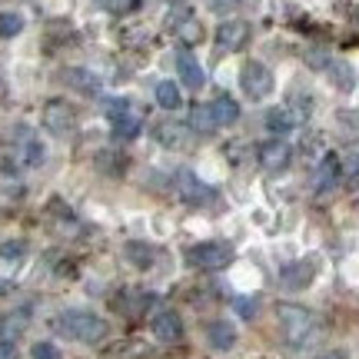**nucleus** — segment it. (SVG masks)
<instances>
[{"mask_svg":"<svg viewBox=\"0 0 359 359\" xmlns=\"http://www.w3.org/2000/svg\"><path fill=\"white\" fill-rule=\"evenodd\" d=\"M53 330L67 339H77V343H100L107 339L110 326L97 316V313H87V309H67L53 320Z\"/></svg>","mask_w":359,"mask_h":359,"instance_id":"nucleus-1","label":"nucleus"},{"mask_svg":"<svg viewBox=\"0 0 359 359\" xmlns=\"http://www.w3.org/2000/svg\"><path fill=\"white\" fill-rule=\"evenodd\" d=\"M276 320H280V330L290 346H306L309 339H313V333H316V316H313L306 306L280 303V306H276Z\"/></svg>","mask_w":359,"mask_h":359,"instance_id":"nucleus-2","label":"nucleus"},{"mask_svg":"<svg viewBox=\"0 0 359 359\" xmlns=\"http://www.w3.org/2000/svg\"><path fill=\"white\" fill-rule=\"evenodd\" d=\"M187 259H190V266L196 269H226L233 263V246L230 243H219V240H210V243H196L187 253Z\"/></svg>","mask_w":359,"mask_h":359,"instance_id":"nucleus-3","label":"nucleus"},{"mask_svg":"<svg viewBox=\"0 0 359 359\" xmlns=\"http://www.w3.org/2000/svg\"><path fill=\"white\" fill-rule=\"evenodd\" d=\"M240 87H243V93L250 100L269 97V93H273V74H269V67H263L259 60L243 64V70H240Z\"/></svg>","mask_w":359,"mask_h":359,"instance_id":"nucleus-4","label":"nucleus"},{"mask_svg":"<svg viewBox=\"0 0 359 359\" xmlns=\"http://www.w3.org/2000/svg\"><path fill=\"white\" fill-rule=\"evenodd\" d=\"M74 123H77V110H74L67 100H50L43 107V127H47V133L64 137V133H70Z\"/></svg>","mask_w":359,"mask_h":359,"instance_id":"nucleus-5","label":"nucleus"},{"mask_svg":"<svg viewBox=\"0 0 359 359\" xmlns=\"http://www.w3.org/2000/svg\"><path fill=\"white\" fill-rule=\"evenodd\" d=\"M257 156H259V167L269 170V173H280V170L290 167V160H293V150H290V143L286 140H266L257 147Z\"/></svg>","mask_w":359,"mask_h":359,"instance_id":"nucleus-6","label":"nucleus"},{"mask_svg":"<svg viewBox=\"0 0 359 359\" xmlns=\"http://www.w3.org/2000/svg\"><path fill=\"white\" fill-rule=\"evenodd\" d=\"M173 190H177V196L183 200V203H190V206H200V203H206V200L213 196V190H210L206 183H200L193 173H177Z\"/></svg>","mask_w":359,"mask_h":359,"instance_id":"nucleus-7","label":"nucleus"},{"mask_svg":"<svg viewBox=\"0 0 359 359\" xmlns=\"http://www.w3.org/2000/svg\"><path fill=\"white\" fill-rule=\"evenodd\" d=\"M313 280H316V259H296L280 273V283L286 290H306Z\"/></svg>","mask_w":359,"mask_h":359,"instance_id":"nucleus-8","label":"nucleus"},{"mask_svg":"<svg viewBox=\"0 0 359 359\" xmlns=\"http://www.w3.org/2000/svg\"><path fill=\"white\" fill-rule=\"evenodd\" d=\"M250 40V27L246 20H223L217 27V47L219 50H240Z\"/></svg>","mask_w":359,"mask_h":359,"instance_id":"nucleus-9","label":"nucleus"},{"mask_svg":"<svg viewBox=\"0 0 359 359\" xmlns=\"http://www.w3.org/2000/svg\"><path fill=\"white\" fill-rule=\"evenodd\" d=\"M154 137L163 143V147H190V140H193L190 127L173 123V120H160V123H154Z\"/></svg>","mask_w":359,"mask_h":359,"instance_id":"nucleus-10","label":"nucleus"},{"mask_svg":"<svg viewBox=\"0 0 359 359\" xmlns=\"http://www.w3.org/2000/svg\"><path fill=\"white\" fill-rule=\"evenodd\" d=\"M177 74H180V80H183V87H190V90H200L206 83L203 67L196 64V57H193L190 50L177 53Z\"/></svg>","mask_w":359,"mask_h":359,"instance_id":"nucleus-11","label":"nucleus"},{"mask_svg":"<svg viewBox=\"0 0 359 359\" xmlns=\"http://www.w3.org/2000/svg\"><path fill=\"white\" fill-rule=\"evenodd\" d=\"M150 326H154V336L160 343H177L183 336V323H180L177 313H156Z\"/></svg>","mask_w":359,"mask_h":359,"instance_id":"nucleus-12","label":"nucleus"},{"mask_svg":"<svg viewBox=\"0 0 359 359\" xmlns=\"http://www.w3.org/2000/svg\"><path fill=\"white\" fill-rule=\"evenodd\" d=\"M206 339H210L213 349L226 353V349L236 346V330H233V323H226V320H213L206 326Z\"/></svg>","mask_w":359,"mask_h":359,"instance_id":"nucleus-13","label":"nucleus"},{"mask_svg":"<svg viewBox=\"0 0 359 359\" xmlns=\"http://www.w3.org/2000/svg\"><path fill=\"white\" fill-rule=\"evenodd\" d=\"M210 110H213V120H217V127H233V123L240 120V103L233 100L230 93H219L217 100L210 103Z\"/></svg>","mask_w":359,"mask_h":359,"instance_id":"nucleus-14","label":"nucleus"},{"mask_svg":"<svg viewBox=\"0 0 359 359\" xmlns=\"http://www.w3.org/2000/svg\"><path fill=\"white\" fill-rule=\"evenodd\" d=\"M299 120H303V116L296 114L293 107H273L266 114V127L273 130V133H290V130L299 127Z\"/></svg>","mask_w":359,"mask_h":359,"instance_id":"nucleus-15","label":"nucleus"},{"mask_svg":"<svg viewBox=\"0 0 359 359\" xmlns=\"http://www.w3.org/2000/svg\"><path fill=\"white\" fill-rule=\"evenodd\" d=\"M64 80L67 87L80 90V93H100V80H97V74H90V70H83V67H70V70H64Z\"/></svg>","mask_w":359,"mask_h":359,"instance_id":"nucleus-16","label":"nucleus"},{"mask_svg":"<svg viewBox=\"0 0 359 359\" xmlns=\"http://www.w3.org/2000/svg\"><path fill=\"white\" fill-rule=\"evenodd\" d=\"M336 183H339V156L326 154L320 170H316V190H333Z\"/></svg>","mask_w":359,"mask_h":359,"instance_id":"nucleus-17","label":"nucleus"},{"mask_svg":"<svg viewBox=\"0 0 359 359\" xmlns=\"http://www.w3.org/2000/svg\"><path fill=\"white\" fill-rule=\"evenodd\" d=\"M127 259L133 263L137 269H147V266H154V246H147V243H127Z\"/></svg>","mask_w":359,"mask_h":359,"instance_id":"nucleus-18","label":"nucleus"},{"mask_svg":"<svg viewBox=\"0 0 359 359\" xmlns=\"http://www.w3.org/2000/svg\"><path fill=\"white\" fill-rule=\"evenodd\" d=\"M114 137L116 140H137V137H140V120L133 114L114 120Z\"/></svg>","mask_w":359,"mask_h":359,"instance_id":"nucleus-19","label":"nucleus"},{"mask_svg":"<svg viewBox=\"0 0 359 359\" xmlns=\"http://www.w3.org/2000/svg\"><path fill=\"white\" fill-rule=\"evenodd\" d=\"M156 103H160L163 110H177L180 103H183V100H180V87H177V83L163 80V83L156 87Z\"/></svg>","mask_w":359,"mask_h":359,"instance_id":"nucleus-20","label":"nucleus"},{"mask_svg":"<svg viewBox=\"0 0 359 359\" xmlns=\"http://www.w3.org/2000/svg\"><path fill=\"white\" fill-rule=\"evenodd\" d=\"M190 127H193V130H200V133H210V130H217L213 110H210V107H193V114H190Z\"/></svg>","mask_w":359,"mask_h":359,"instance_id":"nucleus-21","label":"nucleus"},{"mask_svg":"<svg viewBox=\"0 0 359 359\" xmlns=\"http://www.w3.org/2000/svg\"><path fill=\"white\" fill-rule=\"evenodd\" d=\"M24 30V17L13 11H4L0 13V37H17Z\"/></svg>","mask_w":359,"mask_h":359,"instance_id":"nucleus-22","label":"nucleus"},{"mask_svg":"<svg viewBox=\"0 0 359 359\" xmlns=\"http://www.w3.org/2000/svg\"><path fill=\"white\" fill-rule=\"evenodd\" d=\"M103 114L110 116V123H114V120H120V116H130L133 110H130V100H123V97H110V100H103Z\"/></svg>","mask_w":359,"mask_h":359,"instance_id":"nucleus-23","label":"nucleus"},{"mask_svg":"<svg viewBox=\"0 0 359 359\" xmlns=\"http://www.w3.org/2000/svg\"><path fill=\"white\" fill-rule=\"evenodd\" d=\"M100 7L107 13H114V17H127L140 7V0H100Z\"/></svg>","mask_w":359,"mask_h":359,"instance_id":"nucleus-24","label":"nucleus"},{"mask_svg":"<svg viewBox=\"0 0 359 359\" xmlns=\"http://www.w3.org/2000/svg\"><path fill=\"white\" fill-rule=\"evenodd\" d=\"M200 37H203V27L196 24V20H183L180 24V40L183 43H200Z\"/></svg>","mask_w":359,"mask_h":359,"instance_id":"nucleus-25","label":"nucleus"},{"mask_svg":"<svg viewBox=\"0 0 359 359\" xmlns=\"http://www.w3.org/2000/svg\"><path fill=\"white\" fill-rule=\"evenodd\" d=\"M24 253H27L24 240H7V243L0 246V257H4V259H20Z\"/></svg>","mask_w":359,"mask_h":359,"instance_id":"nucleus-26","label":"nucleus"},{"mask_svg":"<svg viewBox=\"0 0 359 359\" xmlns=\"http://www.w3.org/2000/svg\"><path fill=\"white\" fill-rule=\"evenodd\" d=\"M30 353H34V359H60V349L53 346V343H37Z\"/></svg>","mask_w":359,"mask_h":359,"instance_id":"nucleus-27","label":"nucleus"},{"mask_svg":"<svg viewBox=\"0 0 359 359\" xmlns=\"http://www.w3.org/2000/svg\"><path fill=\"white\" fill-rule=\"evenodd\" d=\"M24 160L30 163V167H37L40 160H43V150H40V143L27 140V147H24Z\"/></svg>","mask_w":359,"mask_h":359,"instance_id":"nucleus-28","label":"nucleus"},{"mask_svg":"<svg viewBox=\"0 0 359 359\" xmlns=\"http://www.w3.org/2000/svg\"><path fill=\"white\" fill-rule=\"evenodd\" d=\"M0 359H17V346L7 343V339H0Z\"/></svg>","mask_w":359,"mask_h":359,"instance_id":"nucleus-29","label":"nucleus"},{"mask_svg":"<svg viewBox=\"0 0 359 359\" xmlns=\"http://www.w3.org/2000/svg\"><path fill=\"white\" fill-rule=\"evenodd\" d=\"M210 7H213V11H233V7H236V0H210Z\"/></svg>","mask_w":359,"mask_h":359,"instance_id":"nucleus-30","label":"nucleus"},{"mask_svg":"<svg viewBox=\"0 0 359 359\" xmlns=\"http://www.w3.org/2000/svg\"><path fill=\"white\" fill-rule=\"evenodd\" d=\"M236 309H240V313H243L246 320H250V316H253V303H250V299H236Z\"/></svg>","mask_w":359,"mask_h":359,"instance_id":"nucleus-31","label":"nucleus"},{"mask_svg":"<svg viewBox=\"0 0 359 359\" xmlns=\"http://www.w3.org/2000/svg\"><path fill=\"white\" fill-rule=\"evenodd\" d=\"M320 359H346V353H339V349H336V353H326V356H320Z\"/></svg>","mask_w":359,"mask_h":359,"instance_id":"nucleus-32","label":"nucleus"},{"mask_svg":"<svg viewBox=\"0 0 359 359\" xmlns=\"http://www.w3.org/2000/svg\"><path fill=\"white\" fill-rule=\"evenodd\" d=\"M353 173L359 177V150H356V156H353Z\"/></svg>","mask_w":359,"mask_h":359,"instance_id":"nucleus-33","label":"nucleus"},{"mask_svg":"<svg viewBox=\"0 0 359 359\" xmlns=\"http://www.w3.org/2000/svg\"><path fill=\"white\" fill-rule=\"evenodd\" d=\"M0 293H11V283H0Z\"/></svg>","mask_w":359,"mask_h":359,"instance_id":"nucleus-34","label":"nucleus"}]
</instances>
